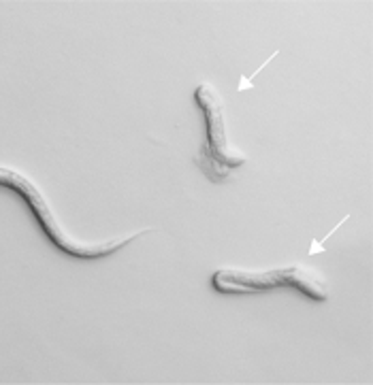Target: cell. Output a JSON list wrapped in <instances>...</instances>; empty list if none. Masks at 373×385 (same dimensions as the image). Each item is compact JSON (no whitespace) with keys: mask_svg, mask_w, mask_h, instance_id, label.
Listing matches in <instances>:
<instances>
[{"mask_svg":"<svg viewBox=\"0 0 373 385\" xmlns=\"http://www.w3.org/2000/svg\"><path fill=\"white\" fill-rule=\"evenodd\" d=\"M213 287L222 294H260L277 287H295L301 290L305 296L314 300H327L329 292L320 277L305 268H277V270H265V272H252V270H235V268H222L213 275Z\"/></svg>","mask_w":373,"mask_h":385,"instance_id":"cell-1","label":"cell"},{"mask_svg":"<svg viewBox=\"0 0 373 385\" xmlns=\"http://www.w3.org/2000/svg\"><path fill=\"white\" fill-rule=\"evenodd\" d=\"M196 102L201 104L207 124V145L196 156V164L205 177L211 181H224L231 168H237L245 162L243 156H237L228 147L226 126H224V107L218 92L209 83H201L194 92Z\"/></svg>","mask_w":373,"mask_h":385,"instance_id":"cell-2","label":"cell"}]
</instances>
